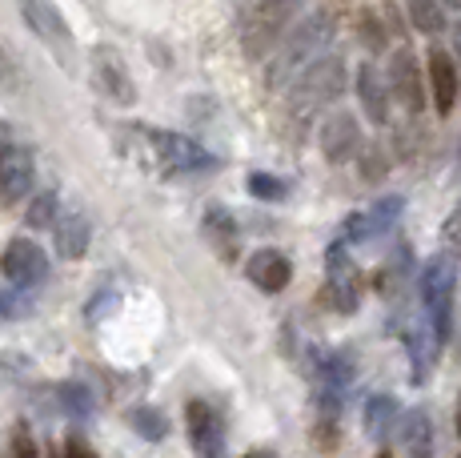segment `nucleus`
<instances>
[{
  "label": "nucleus",
  "mask_w": 461,
  "mask_h": 458,
  "mask_svg": "<svg viewBox=\"0 0 461 458\" xmlns=\"http://www.w3.org/2000/svg\"><path fill=\"white\" fill-rule=\"evenodd\" d=\"M137 137L145 145L149 169H157L161 178H201L221 165L205 145H197L185 133H173V129H137Z\"/></svg>",
  "instance_id": "obj_1"
},
{
  "label": "nucleus",
  "mask_w": 461,
  "mask_h": 458,
  "mask_svg": "<svg viewBox=\"0 0 461 458\" xmlns=\"http://www.w3.org/2000/svg\"><path fill=\"white\" fill-rule=\"evenodd\" d=\"M333 29L337 24H333L330 13H317V16H309V21H301L285 37V45L277 49V57L269 60V81L285 85V81H294V77L305 73L313 60H321L325 49H330V41H333Z\"/></svg>",
  "instance_id": "obj_2"
},
{
  "label": "nucleus",
  "mask_w": 461,
  "mask_h": 458,
  "mask_svg": "<svg viewBox=\"0 0 461 458\" xmlns=\"http://www.w3.org/2000/svg\"><path fill=\"white\" fill-rule=\"evenodd\" d=\"M421 289V306L429 314V334L438 338V346H446L449 334H454V298H457V261L438 253L421 266L418 278Z\"/></svg>",
  "instance_id": "obj_3"
},
{
  "label": "nucleus",
  "mask_w": 461,
  "mask_h": 458,
  "mask_svg": "<svg viewBox=\"0 0 461 458\" xmlns=\"http://www.w3.org/2000/svg\"><path fill=\"white\" fill-rule=\"evenodd\" d=\"M297 16V0H261L241 24V45L249 57H269L285 45L289 24Z\"/></svg>",
  "instance_id": "obj_4"
},
{
  "label": "nucleus",
  "mask_w": 461,
  "mask_h": 458,
  "mask_svg": "<svg viewBox=\"0 0 461 458\" xmlns=\"http://www.w3.org/2000/svg\"><path fill=\"white\" fill-rule=\"evenodd\" d=\"M345 81H349V69H345L341 57H321L297 77V89H294V105L301 113H313L321 105L337 101L345 93Z\"/></svg>",
  "instance_id": "obj_5"
},
{
  "label": "nucleus",
  "mask_w": 461,
  "mask_h": 458,
  "mask_svg": "<svg viewBox=\"0 0 461 458\" xmlns=\"http://www.w3.org/2000/svg\"><path fill=\"white\" fill-rule=\"evenodd\" d=\"M16 8H21V21L29 24V32L37 41H44L57 57H73V49H77V37H73V29H68V21H65V13H60L52 0H16Z\"/></svg>",
  "instance_id": "obj_6"
},
{
  "label": "nucleus",
  "mask_w": 461,
  "mask_h": 458,
  "mask_svg": "<svg viewBox=\"0 0 461 458\" xmlns=\"http://www.w3.org/2000/svg\"><path fill=\"white\" fill-rule=\"evenodd\" d=\"M325 302L333 306L337 314H353L361 306V281H357V266H353L345 242H333L330 253H325Z\"/></svg>",
  "instance_id": "obj_7"
},
{
  "label": "nucleus",
  "mask_w": 461,
  "mask_h": 458,
  "mask_svg": "<svg viewBox=\"0 0 461 458\" xmlns=\"http://www.w3.org/2000/svg\"><path fill=\"white\" fill-rule=\"evenodd\" d=\"M0 274L8 278L13 289H37L49 278V253L32 237H13L0 253Z\"/></svg>",
  "instance_id": "obj_8"
},
{
  "label": "nucleus",
  "mask_w": 461,
  "mask_h": 458,
  "mask_svg": "<svg viewBox=\"0 0 461 458\" xmlns=\"http://www.w3.org/2000/svg\"><path fill=\"white\" fill-rule=\"evenodd\" d=\"M32 185H37V157H32V149L16 145V141L0 145V201L16 206V201H24L32 193Z\"/></svg>",
  "instance_id": "obj_9"
},
{
  "label": "nucleus",
  "mask_w": 461,
  "mask_h": 458,
  "mask_svg": "<svg viewBox=\"0 0 461 458\" xmlns=\"http://www.w3.org/2000/svg\"><path fill=\"white\" fill-rule=\"evenodd\" d=\"M185 430H189V443L197 458H225V418L221 410L205 398H193L185 407Z\"/></svg>",
  "instance_id": "obj_10"
},
{
  "label": "nucleus",
  "mask_w": 461,
  "mask_h": 458,
  "mask_svg": "<svg viewBox=\"0 0 461 458\" xmlns=\"http://www.w3.org/2000/svg\"><path fill=\"white\" fill-rule=\"evenodd\" d=\"M317 141H321L325 161H333V165L357 161V157L366 153V133H361V121L353 117V113H330V117L321 121Z\"/></svg>",
  "instance_id": "obj_11"
},
{
  "label": "nucleus",
  "mask_w": 461,
  "mask_h": 458,
  "mask_svg": "<svg viewBox=\"0 0 461 458\" xmlns=\"http://www.w3.org/2000/svg\"><path fill=\"white\" fill-rule=\"evenodd\" d=\"M389 93L402 101V109H410L413 117L425 109V93H429V81H425L418 57H413L410 49H393V57H389Z\"/></svg>",
  "instance_id": "obj_12"
},
{
  "label": "nucleus",
  "mask_w": 461,
  "mask_h": 458,
  "mask_svg": "<svg viewBox=\"0 0 461 458\" xmlns=\"http://www.w3.org/2000/svg\"><path fill=\"white\" fill-rule=\"evenodd\" d=\"M402 209H405V197H402V193H389V197H381L377 206H369V209H361V214L345 217L341 242L345 245H361V242H374V237L389 234V229L397 225V217H402Z\"/></svg>",
  "instance_id": "obj_13"
},
{
  "label": "nucleus",
  "mask_w": 461,
  "mask_h": 458,
  "mask_svg": "<svg viewBox=\"0 0 461 458\" xmlns=\"http://www.w3.org/2000/svg\"><path fill=\"white\" fill-rule=\"evenodd\" d=\"M425 81H429V96H433V109L441 117H449L457 105V93H461V73H457V57L449 49L433 45L429 57H425Z\"/></svg>",
  "instance_id": "obj_14"
},
{
  "label": "nucleus",
  "mask_w": 461,
  "mask_h": 458,
  "mask_svg": "<svg viewBox=\"0 0 461 458\" xmlns=\"http://www.w3.org/2000/svg\"><path fill=\"white\" fill-rule=\"evenodd\" d=\"M353 89H357L361 113H366L374 125H389V113H393V93H389V77L381 73L374 60H361L357 73H353Z\"/></svg>",
  "instance_id": "obj_15"
},
{
  "label": "nucleus",
  "mask_w": 461,
  "mask_h": 458,
  "mask_svg": "<svg viewBox=\"0 0 461 458\" xmlns=\"http://www.w3.org/2000/svg\"><path fill=\"white\" fill-rule=\"evenodd\" d=\"M245 274H249V281L261 294H281L294 281V261L281 250H273V245H261V250H253L245 258Z\"/></svg>",
  "instance_id": "obj_16"
},
{
  "label": "nucleus",
  "mask_w": 461,
  "mask_h": 458,
  "mask_svg": "<svg viewBox=\"0 0 461 458\" xmlns=\"http://www.w3.org/2000/svg\"><path fill=\"white\" fill-rule=\"evenodd\" d=\"M93 81L101 85V93L113 96L117 105H132V101H137V89H132V77H129L125 60H121L109 45L93 49Z\"/></svg>",
  "instance_id": "obj_17"
},
{
  "label": "nucleus",
  "mask_w": 461,
  "mask_h": 458,
  "mask_svg": "<svg viewBox=\"0 0 461 458\" xmlns=\"http://www.w3.org/2000/svg\"><path fill=\"white\" fill-rule=\"evenodd\" d=\"M52 242H57V253L65 261H81L88 253V242H93V225L81 209H65L52 225Z\"/></svg>",
  "instance_id": "obj_18"
},
{
  "label": "nucleus",
  "mask_w": 461,
  "mask_h": 458,
  "mask_svg": "<svg viewBox=\"0 0 461 458\" xmlns=\"http://www.w3.org/2000/svg\"><path fill=\"white\" fill-rule=\"evenodd\" d=\"M361 422H366V435L374 438V443H385V438L393 435V426H402V407H397L393 394H374V398L366 402Z\"/></svg>",
  "instance_id": "obj_19"
},
{
  "label": "nucleus",
  "mask_w": 461,
  "mask_h": 458,
  "mask_svg": "<svg viewBox=\"0 0 461 458\" xmlns=\"http://www.w3.org/2000/svg\"><path fill=\"white\" fill-rule=\"evenodd\" d=\"M402 451L410 458H433V422L425 410L402 414Z\"/></svg>",
  "instance_id": "obj_20"
},
{
  "label": "nucleus",
  "mask_w": 461,
  "mask_h": 458,
  "mask_svg": "<svg viewBox=\"0 0 461 458\" xmlns=\"http://www.w3.org/2000/svg\"><path fill=\"white\" fill-rule=\"evenodd\" d=\"M57 402H60V410H65L68 418H93L96 414V394L88 390V382H81V378L60 382L57 386Z\"/></svg>",
  "instance_id": "obj_21"
},
{
  "label": "nucleus",
  "mask_w": 461,
  "mask_h": 458,
  "mask_svg": "<svg viewBox=\"0 0 461 458\" xmlns=\"http://www.w3.org/2000/svg\"><path fill=\"white\" fill-rule=\"evenodd\" d=\"M405 13H410V24L425 37H438L446 29V5L441 0H405Z\"/></svg>",
  "instance_id": "obj_22"
},
{
  "label": "nucleus",
  "mask_w": 461,
  "mask_h": 458,
  "mask_svg": "<svg viewBox=\"0 0 461 458\" xmlns=\"http://www.w3.org/2000/svg\"><path fill=\"white\" fill-rule=\"evenodd\" d=\"M405 350H410V362H413V382H425L433 366V354H438V338L425 330H410L405 334Z\"/></svg>",
  "instance_id": "obj_23"
},
{
  "label": "nucleus",
  "mask_w": 461,
  "mask_h": 458,
  "mask_svg": "<svg viewBox=\"0 0 461 458\" xmlns=\"http://www.w3.org/2000/svg\"><path fill=\"white\" fill-rule=\"evenodd\" d=\"M245 189H249V197H257V201H285L289 197V181L277 178V173H265V169H253L249 178H245Z\"/></svg>",
  "instance_id": "obj_24"
},
{
  "label": "nucleus",
  "mask_w": 461,
  "mask_h": 458,
  "mask_svg": "<svg viewBox=\"0 0 461 458\" xmlns=\"http://www.w3.org/2000/svg\"><path fill=\"white\" fill-rule=\"evenodd\" d=\"M129 422L140 430V438H149V443H161V438L168 435V418L161 410H153V407H137Z\"/></svg>",
  "instance_id": "obj_25"
},
{
  "label": "nucleus",
  "mask_w": 461,
  "mask_h": 458,
  "mask_svg": "<svg viewBox=\"0 0 461 458\" xmlns=\"http://www.w3.org/2000/svg\"><path fill=\"white\" fill-rule=\"evenodd\" d=\"M205 229H209L212 242H217L225 253L237 245V222L229 217V209H217V206H212V209H209V217H205Z\"/></svg>",
  "instance_id": "obj_26"
},
{
  "label": "nucleus",
  "mask_w": 461,
  "mask_h": 458,
  "mask_svg": "<svg viewBox=\"0 0 461 458\" xmlns=\"http://www.w3.org/2000/svg\"><path fill=\"white\" fill-rule=\"evenodd\" d=\"M60 217V197L57 193H37V197L29 201V225L37 229H52Z\"/></svg>",
  "instance_id": "obj_27"
},
{
  "label": "nucleus",
  "mask_w": 461,
  "mask_h": 458,
  "mask_svg": "<svg viewBox=\"0 0 461 458\" xmlns=\"http://www.w3.org/2000/svg\"><path fill=\"white\" fill-rule=\"evenodd\" d=\"M441 253L461 266V201L446 214V222H441Z\"/></svg>",
  "instance_id": "obj_28"
},
{
  "label": "nucleus",
  "mask_w": 461,
  "mask_h": 458,
  "mask_svg": "<svg viewBox=\"0 0 461 458\" xmlns=\"http://www.w3.org/2000/svg\"><path fill=\"white\" fill-rule=\"evenodd\" d=\"M21 314H29V298L0 294V322H5V318H21Z\"/></svg>",
  "instance_id": "obj_29"
},
{
  "label": "nucleus",
  "mask_w": 461,
  "mask_h": 458,
  "mask_svg": "<svg viewBox=\"0 0 461 458\" xmlns=\"http://www.w3.org/2000/svg\"><path fill=\"white\" fill-rule=\"evenodd\" d=\"M361 32H366V45L369 49H385V29L381 24H374V16H361Z\"/></svg>",
  "instance_id": "obj_30"
},
{
  "label": "nucleus",
  "mask_w": 461,
  "mask_h": 458,
  "mask_svg": "<svg viewBox=\"0 0 461 458\" xmlns=\"http://www.w3.org/2000/svg\"><path fill=\"white\" fill-rule=\"evenodd\" d=\"M8 81H13V65H8L5 49H0V85H8Z\"/></svg>",
  "instance_id": "obj_31"
},
{
  "label": "nucleus",
  "mask_w": 461,
  "mask_h": 458,
  "mask_svg": "<svg viewBox=\"0 0 461 458\" xmlns=\"http://www.w3.org/2000/svg\"><path fill=\"white\" fill-rule=\"evenodd\" d=\"M454 52H457V60H461V21L454 24Z\"/></svg>",
  "instance_id": "obj_32"
},
{
  "label": "nucleus",
  "mask_w": 461,
  "mask_h": 458,
  "mask_svg": "<svg viewBox=\"0 0 461 458\" xmlns=\"http://www.w3.org/2000/svg\"><path fill=\"white\" fill-rule=\"evenodd\" d=\"M441 5H446L449 13H461V0H441Z\"/></svg>",
  "instance_id": "obj_33"
},
{
  "label": "nucleus",
  "mask_w": 461,
  "mask_h": 458,
  "mask_svg": "<svg viewBox=\"0 0 461 458\" xmlns=\"http://www.w3.org/2000/svg\"><path fill=\"white\" fill-rule=\"evenodd\" d=\"M249 458H277V454H269V451H253Z\"/></svg>",
  "instance_id": "obj_34"
},
{
  "label": "nucleus",
  "mask_w": 461,
  "mask_h": 458,
  "mask_svg": "<svg viewBox=\"0 0 461 458\" xmlns=\"http://www.w3.org/2000/svg\"><path fill=\"white\" fill-rule=\"evenodd\" d=\"M454 422H457V435H461V398H457V418Z\"/></svg>",
  "instance_id": "obj_35"
},
{
  "label": "nucleus",
  "mask_w": 461,
  "mask_h": 458,
  "mask_svg": "<svg viewBox=\"0 0 461 458\" xmlns=\"http://www.w3.org/2000/svg\"><path fill=\"white\" fill-rule=\"evenodd\" d=\"M457 458H461V454H457Z\"/></svg>",
  "instance_id": "obj_36"
}]
</instances>
